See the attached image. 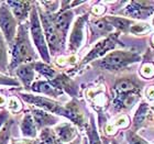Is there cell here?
Listing matches in <instances>:
<instances>
[{"label": "cell", "instance_id": "cell-30", "mask_svg": "<svg viewBox=\"0 0 154 144\" xmlns=\"http://www.w3.org/2000/svg\"><path fill=\"white\" fill-rule=\"evenodd\" d=\"M7 108L10 113H19L22 110V103L17 97H9L7 101Z\"/></svg>", "mask_w": 154, "mask_h": 144}, {"label": "cell", "instance_id": "cell-13", "mask_svg": "<svg viewBox=\"0 0 154 144\" xmlns=\"http://www.w3.org/2000/svg\"><path fill=\"white\" fill-rule=\"evenodd\" d=\"M6 2L19 24L26 22V19L30 17V12L34 5L33 1H6Z\"/></svg>", "mask_w": 154, "mask_h": 144}, {"label": "cell", "instance_id": "cell-32", "mask_svg": "<svg viewBox=\"0 0 154 144\" xmlns=\"http://www.w3.org/2000/svg\"><path fill=\"white\" fill-rule=\"evenodd\" d=\"M20 85L19 80H17L14 77L8 76L6 74L0 73V86H12L18 87Z\"/></svg>", "mask_w": 154, "mask_h": 144}, {"label": "cell", "instance_id": "cell-17", "mask_svg": "<svg viewBox=\"0 0 154 144\" xmlns=\"http://www.w3.org/2000/svg\"><path fill=\"white\" fill-rule=\"evenodd\" d=\"M54 131L62 143H69L78 136V132L75 125L71 122H62L56 124Z\"/></svg>", "mask_w": 154, "mask_h": 144}, {"label": "cell", "instance_id": "cell-29", "mask_svg": "<svg viewBox=\"0 0 154 144\" xmlns=\"http://www.w3.org/2000/svg\"><path fill=\"white\" fill-rule=\"evenodd\" d=\"M129 32L134 35H144L146 33L151 32V26L148 23H133L130 26Z\"/></svg>", "mask_w": 154, "mask_h": 144}, {"label": "cell", "instance_id": "cell-7", "mask_svg": "<svg viewBox=\"0 0 154 144\" xmlns=\"http://www.w3.org/2000/svg\"><path fill=\"white\" fill-rule=\"evenodd\" d=\"M18 28H19V22L13 17L7 2L6 1L0 2V31L9 47L13 44Z\"/></svg>", "mask_w": 154, "mask_h": 144}, {"label": "cell", "instance_id": "cell-21", "mask_svg": "<svg viewBox=\"0 0 154 144\" xmlns=\"http://www.w3.org/2000/svg\"><path fill=\"white\" fill-rule=\"evenodd\" d=\"M20 130L23 139H35L38 136V128H36L34 120L30 112H26L23 115L21 123H20Z\"/></svg>", "mask_w": 154, "mask_h": 144}, {"label": "cell", "instance_id": "cell-25", "mask_svg": "<svg viewBox=\"0 0 154 144\" xmlns=\"http://www.w3.org/2000/svg\"><path fill=\"white\" fill-rule=\"evenodd\" d=\"M38 144H63L57 135L55 133L54 129L51 128H45L42 129L38 135Z\"/></svg>", "mask_w": 154, "mask_h": 144}, {"label": "cell", "instance_id": "cell-28", "mask_svg": "<svg viewBox=\"0 0 154 144\" xmlns=\"http://www.w3.org/2000/svg\"><path fill=\"white\" fill-rule=\"evenodd\" d=\"M13 125V120L10 119L0 130V144H9L11 141V129Z\"/></svg>", "mask_w": 154, "mask_h": 144}, {"label": "cell", "instance_id": "cell-18", "mask_svg": "<svg viewBox=\"0 0 154 144\" xmlns=\"http://www.w3.org/2000/svg\"><path fill=\"white\" fill-rule=\"evenodd\" d=\"M87 99L96 110H101L107 105V95L103 87H90L86 91Z\"/></svg>", "mask_w": 154, "mask_h": 144}, {"label": "cell", "instance_id": "cell-39", "mask_svg": "<svg viewBox=\"0 0 154 144\" xmlns=\"http://www.w3.org/2000/svg\"><path fill=\"white\" fill-rule=\"evenodd\" d=\"M7 101H8V99H7V98H5V97H3V95H0V108H3V107L6 106Z\"/></svg>", "mask_w": 154, "mask_h": 144}, {"label": "cell", "instance_id": "cell-40", "mask_svg": "<svg viewBox=\"0 0 154 144\" xmlns=\"http://www.w3.org/2000/svg\"><path fill=\"white\" fill-rule=\"evenodd\" d=\"M82 136L80 135H78L76 139H75L74 141H72V142H69V143H66V144H82Z\"/></svg>", "mask_w": 154, "mask_h": 144}, {"label": "cell", "instance_id": "cell-36", "mask_svg": "<svg viewBox=\"0 0 154 144\" xmlns=\"http://www.w3.org/2000/svg\"><path fill=\"white\" fill-rule=\"evenodd\" d=\"M10 144H38V141H34L32 139H21V140L11 139Z\"/></svg>", "mask_w": 154, "mask_h": 144}, {"label": "cell", "instance_id": "cell-35", "mask_svg": "<svg viewBox=\"0 0 154 144\" xmlns=\"http://www.w3.org/2000/svg\"><path fill=\"white\" fill-rule=\"evenodd\" d=\"M10 120V112L8 110H1L0 111V130Z\"/></svg>", "mask_w": 154, "mask_h": 144}, {"label": "cell", "instance_id": "cell-19", "mask_svg": "<svg viewBox=\"0 0 154 144\" xmlns=\"http://www.w3.org/2000/svg\"><path fill=\"white\" fill-rule=\"evenodd\" d=\"M90 32H91V38L90 41H94L98 38L99 36H103V35H109V33L111 34V31H112V26H110L109 22L106 20L105 17L103 18H98V19H95L90 22Z\"/></svg>", "mask_w": 154, "mask_h": 144}, {"label": "cell", "instance_id": "cell-16", "mask_svg": "<svg viewBox=\"0 0 154 144\" xmlns=\"http://www.w3.org/2000/svg\"><path fill=\"white\" fill-rule=\"evenodd\" d=\"M12 73H14L16 77L19 79V83L22 85L23 88L28 93V90H30L31 85L34 83V78H35V71L32 66V63L20 65L19 67H17Z\"/></svg>", "mask_w": 154, "mask_h": 144}, {"label": "cell", "instance_id": "cell-12", "mask_svg": "<svg viewBox=\"0 0 154 144\" xmlns=\"http://www.w3.org/2000/svg\"><path fill=\"white\" fill-rule=\"evenodd\" d=\"M29 112L31 113V115H32V118H33V120H34V123H35L38 130L50 128L51 125L57 124V122H58L57 117H55L54 115H52V113L45 111V110L38 109V108H36V107L30 106Z\"/></svg>", "mask_w": 154, "mask_h": 144}, {"label": "cell", "instance_id": "cell-20", "mask_svg": "<svg viewBox=\"0 0 154 144\" xmlns=\"http://www.w3.org/2000/svg\"><path fill=\"white\" fill-rule=\"evenodd\" d=\"M30 90L33 93H42V95L53 97V98H57L63 95L61 90L56 89L54 86H52L51 83L48 80H35L31 85Z\"/></svg>", "mask_w": 154, "mask_h": 144}, {"label": "cell", "instance_id": "cell-27", "mask_svg": "<svg viewBox=\"0 0 154 144\" xmlns=\"http://www.w3.org/2000/svg\"><path fill=\"white\" fill-rule=\"evenodd\" d=\"M149 113V106L146 103H142L140 106H139L138 110L135 112L134 115V119H133V128H134V132L135 130H138L140 127H141L143 123H144L145 119L148 117Z\"/></svg>", "mask_w": 154, "mask_h": 144}, {"label": "cell", "instance_id": "cell-3", "mask_svg": "<svg viewBox=\"0 0 154 144\" xmlns=\"http://www.w3.org/2000/svg\"><path fill=\"white\" fill-rule=\"evenodd\" d=\"M140 54L135 51H113L105 55L99 61L94 63V66L108 72H118L128 67L129 65L140 61Z\"/></svg>", "mask_w": 154, "mask_h": 144}, {"label": "cell", "instance_id": "cell-5", "mask_svg": "<svg viewBox=\"0 0 154 144\" xmlns=\"http://www.w3.org/2000/svg\"><path fill=\"white\" fill-rule=\"evenodd\" d=\"M29 18H30V20H29L30 36L32 38L33 44H34V46H35L36 50H38L41 58L44 61V63L48 64V63L51 62V55H50L48 43H46V40H45L44 31H43L41 21H40L36 2H34V5H33Z\"/></svg>", "mask_w": 154, "mask_h": 144}, {"label": "cell", "instance_id": "cell-15", "mask_svg": "<svg viewBox=\"0 0 154 144\" xmlns=\"http://www.w3.org/2000/svg\"><path fill=\"white\" fill-rule=\"evenodd\" d=\"M73 18H74V12H73L72 9L58 11V12L53 14V21H54L55 26H56L57 31L61 33V35L65 40H66V36H67L68 30H69L71 23L73 21Z\"/></svg>", "mask_w": 154, "mask_h": 144}, {"label": "cell", "instance_id": "cell-44", "mask_svg": "<svg viewBox=\"0 0 154 144\" xmlns=\"http://www.w3.org/2000/svg\"><path fill=\"white\" fill-rule=\"evenodd\" d=\"M152 24H153V26H154V18H153V21H152Z\"/></svg>", "mask_w": 154, "mask_h": 144}, {"label": "cell", "instance_id": "cell-37", "mask_svg": "<svg viewBox=\"0 0 154 144\" xmlns=\"http://www.w3.org/2000/svg\"><path fill=\"white\" fill-rule=\"evenodd\" d=\"M105 10H106V8H105V7H103V6H100V3H98V6L94 7V8H93L91 12H93L95 16L100 17L103 12H105Z\"/></svg>", "mask_w": 154, "mask_h": 144}, {"label": "cell", "instance_id": "cell-42", "mask_svg": "<svg viewBox=\"0 0 154 144\" xmlns=\"http://www.w3.org/2000/svg\"><path fill=\"white\" fill-rule=\"evenodd\" d=\"M111 144H118V142L116 141V140H112V141H111Z\"/></svg>", "mask_w": 154, "mask_h": 144}, {"label": "cell", "instance_id": "cell-38", "mask_svg": "<svg viewBox=\"0 0 154 144\" xmlns=\"http://www.w3.org/2000/svg\"><path fill=\"white\" fill-rule=\"evenodd\" d=\"M146 97H148V99L150 100H154V86H150L146 89Z\"/></svg>", "mask_w": 154, "mask_h": 144}, {"label": "cell", "instance_id": "cell-10", "mask_svg": "<svg viewBox=\"0 0 154 144\" xmlns=\"http://www.w3.org/2000/svg\"><path fill=\"white\" fill-rule=\"evenodd\" d=\"M123 13L133 19H148L154 13V3L150 1H131L125 8Z\"/></svg>", "mask_w": 154, "mask_h": 144}, {"label": "cell", "instance_id": "cell-9", "mask_svg": "<svg viewBox=\"0 0 154 144\" xmlns=\"http://www.w3.org/2000/svg\"><path fill=\"white\" fill-rule=\"evenodd\" d=\"M87 21H88V14L80 16L75 20L68 38V51L71 53H76L82 47L85 38V26Z\"/></svg>", "mask_w": 154, "mask_h": 144}, {"label": "cell", "instance_id": "cell-41", "mask_svg": "<svg viewBox=\"0 0 154 144\" xmlns=\"http://www.w3.org/2000/svg\"><path fill=\"white\" fill-rule=\"evenodd\" d=\"M82 142H83V144H88V140H87V138H83Z\"/></svg>", "mask_w": 154, "mask_h": 144}, {"label": "cell", "instance_id": "cell-6", "mask_svg": "<svg viewBox=\"0 0 154 144\" xmlns=\"http://www.w3.org/2000/svg\"><path fill=\"white\" fill-rule=\"evenodd\" d=\"M119 35H120V32L111 33V34H109V35L106 36L105 38L100 40L99 42H97L96 44H95V46L88 52V54L83 58V61L80 62V64L78 65V67L75 69V72L79 71V68H82L86 64L90 63V62L95 61L96 58L103 57L105 55L108 54V52L113 50V48H116L118 45L125 46L121 42L119 41Z\"/></svg>", "mask_w": 154, "mask_h": 144}, {"label": "cell", "instance_id": "cell-22", "mask_svg": "<svg viewBox=\"0 0 154 144\" xmlns=\"http://www.w3.org/2000/svg\"><path fill=\"white\" fill-rule=\"evenodd\" d=\"M105 18L113 29H117V32H129L130 26L133 24L132 20L128 19V18L112 16H107Z\"/></svg>", "mask_w": 154, "mask_h": 144}, {"label": "cell", "instance_id": "cell-4", "mask_svg": "<svg viewBox=\"0 0 154 144\" xmlns=\"http://www.w3.org/2000/svg\"><path fill=\"white\" fill-rule=\"evenodd\" d=\"M36 7H38V3H36ZM38 12L42 28H43V31H44L45 40H46V43H48L50 55L60 54V53L64 51L66 40L63 38L61 33L58 32L56 26H55L54 21H53V14L54 13L45 12L44 10H42L40 7H38Z\"/></svg>", "mask_w": 154, "mask_h": 144}, {"label": "cell", "instance_id": "cell-23", "mask_svg": "<svg viewBox=\"0 0 154 144\" xmlns=\"http://www.w3.org/2000/svg\"><path fill=\"white\" fill-rule=\"evenodd\" d=\"M32 66L34 68V71L38 72L43 77H45L48 79V81L54 79L55 77H56V75H57V73H56V71H55L54 68L52 67V66H50L48 64H46V63H44V62L36 61L34 63H32Z\"/></svg>", "mask_w": 154, "mask_h": 144}, {"label": "cell", "instance_id": "cell-11", "mask_svg": "<svg viewBox=\"0 0 154 144\" xmlns=\"http://www.w3.org/2000/svg\"><path fill=\"white\" fill-rule=\"evenodd\" d=\"M64 117L79 129H86L88 122L85 117V112L76 99L71 100L64 106Z\"/></svg>", "mask_w": 154, "mask_h": 144}, {"label": "cell", "instance_id": "cell-26", "mask_svg": "<svg viewBox=\"0 0 154 144\" xmlns=\"http://www.w3.org/2000/svg\"><path fill=\"white\" fill-rule=\"evenodd\" d=\"M9 57H8V48L7 42L0 31V73L6 74L9 67Z\"/></svg>", "mask_w": 154, "mask_h": 144}, {"label": "cell", "instance_id": "cell-31", "mask_svg": "<svg viewBox=\"0 0 154 144\" xmlns=\"http://www.w3.org/2000/svg\"><path fill=\"white\" fill-rule=\"evenodd\" d=\"M38 3L43 6V7H40V8L48 13H56V11L58 9V6L61 5V2H58V1H41V2H38Z\"/></svg>", "mask_w": 154, "mask_h": 144}, {"label": "cell", "instance_id": "cell-2", "mask_svg": "<svg viewBox=\"0 0 154 144\" xmlns=\"http://www.w3.org/2000/svg\"><path fill=\"white\" fill-rule=\"evenodd\" d=\"M139 87L129 78L117 80L112 88V107L117 111L131 108L140 97Z\"/></svg>", "mask_w": 154, "mask_h": 144}, {"label": "cell", "instance_id": "cell-8", "mask_svg": "<svg viewBox=\"0 0 154 144\" xmlns=\"http://www.w3.org/2000/svg\"><path fill=\"white\" fill-rule=\"evenodd\" d=\"M18 96L24 103H29L31 106L36 107L38 109H42V110H45V111L50 112V113H55L57 115H63L64 117V106H62L60 103L51 99V98L38 96V95L30 93H18Z\"/></svg>", "mask_w": 154, "mask_h": 144}, {"label": "cell", "instance_id": "cell-24", "mask_svg": "<svg viewBox=\"0 0 154 144\" xmlns=\"http://www.w3.org/2000/svg\"><path fill=\"white\" fill-rule=\"evenodd\" d=\"M86 134H87V140H88V144H103L100 136L98 134V130L96 127V122H95V118L93 115H90L89 122L86 127Z\"/></svg>", "mask_w": 154, "mask_h": 144}, {"label": "cell", "instance_id": "cell-14", "mask_svg": "<svg viewBox=\"0 0 154 144\" xmlns=\"http://www.w3.org/2000/svg\"><path fill=\"white\" fill-rule=\"evenodd\" d=\"M52 86L56 89L61 90L62 93H66L72 97L78 96V87L71 77L65 74H57L54 79L50 80Z\"/></svg>", "mask_w": 154, "mask_h": 144}, {"label": "cell", "instance_id": "cell-43", "mask_svg": "<svg viewBox=\"0 0 154 144\" xmlns=\"http://www.w3.org/2000/svg\"><path fill=\"white\" fill-rule=\"evenodd\" d=\"M152 45H153V46H154V35L152 36Z\"/></svg>", "mask_w": 154, "mask_h": 144}, {"label": "cell", "instance_id": "cell-34", "mask_svg": "<svg viewBox=\"0 0 154 144\" xmlns=\"http://www.w3.org/2000/svg\"><path fill=\"white\" fill-rule=\"evenodd\" d=\"M141 76L146 78V79H150L154 76V65L150 64V63H146L141 67Z\"/></svg>", "mask_w": 154, "mask_h": 144}, {"label": "cell", "instance_id": "cell-33", "mask_svg": "<svg viewBox=\"0 0 154 144\" xmlns=\"http://www.w3.org/2000/svg\"><path fill=\"white\" fill-rule=\"evenodd\" d=\"M125 138L128 144H146L144 140H142L134 131H128L125 133Z\"/></svg>", "mask_w": 154, "mask_h": 144}, {"label": "cell", "instance_id": "cell-1", "mask_svg": "<svg viewBox=\"0 0 154 144\" xmlns=\"http://www.w3.org/2000/svg\"><path fill=\"white\" fill-rule=\"evenodd\" d=\"M11 58H10L8 72L12 73L17 67L23 64H31L38 60V54L33 47L30 40L29 22H23L19 24L17 35L13 44L10 46Z\"/></svg>", "mask_w": 154, "mask_h": 144}]
</instances>
